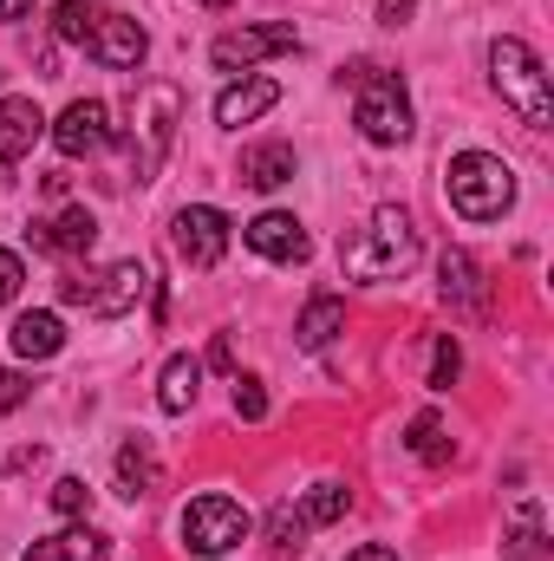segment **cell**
<instances>
[{
	"label": "cell",
	"instance_id": "6da1fadb",
	"mask_svg": "<svg viewBox=\"0 0 554 561\" xmlns=\"http://www.w3.org/2000/svg\"><path fill=\"white\" fill-rule=\"evenodd\" d=\"M339 255H346V275H353V280H399V275H412V262H417L412 209H399V203L372 209L366 236H359V242H346Z\"/></svg>",
	"mask_w": 554,
	"mask_h": 561
},
{
	"label": "cell",
	"instance_id": "7a4b0ae2",
	"mask_svg": "<svg viewBox=\"0 0 554 561\" xmlns=\"http://www.w3.org/2000/svg\"><path fill=\"white\" fill-rule=\"evenodd\" d=\"M489 79H496L503 105H509L529 131H549V125H554L549 66L535 59V46H522V39H496V46H489Z\"/></svg>",
	"mask_w": 554,
	"mask_h": 561
},
{
	"label": "cell",
	"instance_id": "3957f363",
	"mask_svg": "<svg viewBox=\"0 0 554 561\" xmlns=\"http://www.w3.org/2000/svg\"><path fill=\"white\" fill-rule=\"evenodd\" d=\"M443 196H450V209L463 222H496L516 203V170L503 157H489V150H463L443 170Z\"/></svg>",
	"mask_w": 554,
	"mask_h": 561
},
{
	"label": "cell",
	"instance_id": "277c9868",
	"mask_svg": "<svg viewBox=\"0 0 554 561\" xmlns=\"http://www.w3.org/2000/svg\"><path fill=\"white\" fill-rule=\"evenodd\" d=\"M346 79L359 85V105H353L359 138L366 144H405L412 138V99H405V85H399L392 72H379V66H353Z\"/></svg>",
	"mask_w": 554,
	"mask_h": 561
},
{
	"label": "cell",
	"instance_id": "5b68a950",
	"mask_svg": "<svg viewBox=\"0 0 554 561\" xmlns=\"http://www.w3.org/2000/svg\"><path fill=\"white\" fill-rule=\"evenodd\" d=\"M249 529H255V516H249L235 496H196V503L183 510V549H189V556H203V561L242 549V542H249Z\"/></svg>",
	"mask_w": 554,
	"mask_h": 561
},
{
	"label": "cell",
	"instance_id": "8992f818",
	"mask_svg": "<svg viewBox=\"0 0 554 561\" xmlns=\"http://www.w3.org/2000/svg\"><path fill=\"white\" fill-rule=\"evenodd\" d=\"M176 125H183V92L170 79H143L138 85V183H150L176 144Z\"/></svg>",
	"mask_w": 554,
	"mask_h": 561
},
{
	"label": "cell",
	"instance_id": "52a82bcc",
	"mask_svg": "<svg viewBox=\"0 0 554 561\" xmlns=\"http://www.w3.org/2000/svg\"><path fill=\"white\" fill-rule=\"evenodd\" d=\"M143 294H150L143 262H118V268H105V275H66L59 280V300H66V307H85V313H99V320L131 313Z\"/></svg>",
	"mask_w": 554,
	"mask_h": 561
},
{
	"label": "cell",
	"instance_id": "ba28073f",
	"mask_svg": "<svg viewBox=\"0 0 554 561\" xmlns=\"http://www.w3.org/2000/svg\"><path fill=\"white\" fill-rule=\"evenodd\" d=\"M170 242H176V255L189 268H216L229 255V216L209 209V203H189V209L170 216Z\"/></svg>",
	"mask_w": 554,
	"mask_h": 561
},
{
	"label": "cell",
	"instance_id": "9c48e42d",
	"mask_svg": "<svg viewBox=\"0 0 554 561\" xmlns=\"http://www.w3.org/2000/svg\"><path fill=\"white\" fill-rule=\"evenodd\" d=\"M85 53H92L105 72H138L143 53H150V33H143L131 13H99V26H92Z\"/></svg>",
	"mask_w": 554,
	"mask_h": 561
},
{
	"label": "cell",
	"instance_id": "30bf717a",
	"mask_svg": "<svg viewBox=\"0 0 554 561\" xmlns=\"http://www.w3.org/2000/svg\"><path fill=\"white\" fill-rule=\"evenodd\" d=\"M300 46V33L275 20V26H242V33H222L216 46H209V59L222 66V72H242V66H255V59H268V53H293Z\"/></svg>",
	"mask_w": 554,
	"mask_h": 561
},
{
	"label": "cell",
	"instance_id": "8fae6325",
	"mask_svg": "<svg viewBox=\"0 0 554 561\" xmlns=\"http://www.w3.org/2000/svg\"><path fill=\"white\" fill-rule=\"evenodd\" d=\"M53 144H59V157H99L112 144V112L99 99H72L53 125Z\"/></svg>",
	"mask_w": 554,
	"mask_h": 561
},
{
	"label": "cell",
	"instance_id": "7c38bea8",
	"mask_svg": "<svg viewBox=\"0 0 554 561\" xmlns=\"http://www.w3.org/2000/svg\"><path fill=\"white\" fill-rule=\"evenodd\" d=\"M242 236H249V249H255V255H268V262H307V255H313V242H307L300 216H287V209H262Z\"/></svg>",
	"mask_w": 554,
	"mask_h": 561
},
{
	"label": "cell",
	"instance_id": "4fadbf2b",
	"mask_svg": "<svg viewBox=\"0 0 554 561\" xmlns=\"http://www.w3.org/2000/svg\"><path fill=\"white\" fill-rule=\"evenodd\" d=\"M26 236L39 255H85L99 242V222H92V209H59L53 222H33Z\"/></svg>",
	"mask_w": 554,
	"mask_h": 561
},
{
	"label": "cell",
	"instance_id": "5bb4252c",
	"mask_svg": "<svg viewBox=\"0 0 554 561\" xmlns=\"http://www.w3.org/2000/svg\"><path fill=\"white\" fill-rule=\"evenodd\" d=\"M46 131V112L33 99H0V170H13Z\"/></svg>",
	"mask_w": 554,
	"mask_h": 561
},
{
	"label": "cell",
	"instance_id": "9a60e30c",
	"mask_svg": "<svg viewBox=\"0 0 554 561\" xmlns=\"http://www.w3.org/2000/svg\"><path fill=\"white\" fill-rule=\"evenodd\" d=\"M275 105H280L275 79H242V85H229V92L216 99V125H229V131H235V125H255V118H262V112H275Z\"/></svg>",
	"mask_w": 554,
	"mask_h": 561
},
{
	"label": "cell",
	"instance_id": "2e32d148",
	"mask_svg": "<svg viewBox=\"0 0 554 561\" xmlns=\"http://www.w3.org/2000/svg\"><path fill=\"white\" fill-rule=\"evenodd\" d=\"M503 556H509V561H549L542 503H516V510H509V529H503Z\"/></svg>",
	"mask_w": 554,
	"mask_h": 561
},
{
	"label": "cell",
	"instance_id": "e0dca14e",
	"mask_svg": "<svg viewBox=\"0 0 554 561\" xmlns=\"http://www.w3.org/2000/svg\"><path fill=\"white\" fill-rule=\"evenodd\" d=\"M7 340H13V353H20V359H53V353L66 346V327H59V313H46V307H39V313H20Z\"/></svg>",
	"mask_w": 554,
	"mask_h": 561
},
{
	"label": "cell",
	"instance_id": "ac0fdd59",
	"mask_svg": "<svg viewBox=\"0 0 554 561\" xmlns=\"http://www.w3.org/2000/svg\"><path fill=\"white\" fill-rule=\"evenodd\" d=\"M293 170H300V157H293L287 144H255V150H242V183H249V190H280V183H293Z\"/></svg>",
	"mask_w": 554,
	"mask_h": 561
},
{
	"label": "cell",
	"instance_id": "d6986e66",
	"mask_svg": "<svg viewBox=\"0 0 554 561\" xmlns=\"http://www.w3.org/2000/svg\"><path fill=\"white\" fill-rule=\"evenodd\" d=\"M105 556H112V542L99 529H59V536L33 542L20 561H105Z\"/></svg>",
	"mask_w": 554,
	"mask_h": 561
},
{
	"label": "cell",
	"instance_id": "ffe728a7",
	"mask_svg": "<svg viewBox=\"0 0 554 561\" xmlns=\"http://www.w3.org/2000/svg\"><path fill=\"white\" fill-rule=\"evenodd\" d=\"M443 300L463 307V313H483V268L470 249H450L443 255Z\"/></svg>",
	"mask_w": 554,
	"mask_h": 561
},
{
	"label": "cell",
	"instance_id": "44dd1931",
	"mask_svg": "<svg viewBox=\"0 0 554 561\" xmlns=\"http://www.w3.org/2000/svg\"><path fill=\"white\" fill-rule=\"evenodd\" d=\"M333 333H346V300H333V294H320V300H307V313H300V327H293V340L307 346V353H320Z\"/></svg>",
	"mask_w": 554,
	"mask_h": 561
},
{
	"label": "cell",
	"instance_id": "7402d4cb",
	"mask_svg": "<svg viewBox=\"0 0 554 561\" xmlns=\"http://www.w3.org/2000/svg\"><path fill=\"white\" fill-rule=\"evenodd\" d=\"M196 379H203V359H189V353H176V359L163 366V386H157V405H163V412H189V405H196Z\"/></svg>",
	"mask_w": 554,
	"mask_h": 561
},
{
	"label": "cell",
	"instance_id": "603a6c76",
	"mask_svg": "<svg viewBox=\"0 0 554 561\" xmlns=\"http://www.w3.org/2000/svg\"><path fill=\"white\" fill-rule=\"evenodd\" d=\"M118 483H125V496L157 490V457H150V444H143V437H131V444L118 450Z\"/></svg>",
	"mask_w": 554,
	"mask_h": 561
},
{
	"label": "cell",
	"instance_id": "cb8c5ba5",
	"mask_svg": "<svg viewBox=\"0 0 554 561\" xmlns=\"http://www.w3.org/2000/svg\"><path fill=\"white\" fill-rule=\"evenodd\" d=\"M53 26H59V39L85 46L92 26H99V7H92V0H59V7H53Z\"/></svg>",
	"mask_w": 554,
	"mask_h": 561
},
{
	"label": "cell",
	"instance_id": "d4e9b609",
	"mask_svg": "<svg viewBox=\"0 0 554 561\" xmlns=\"http://www.w3.org/2000/svg\"><path fill=\"white\" fill-rule=\"evenodd\" d=\"M268 542H275L280 556H300V549H307V516H300L293 503H275V516H268Z\"/></svg>",
	"mask_w": 554,
	"mask_h": 561
},
{
	"label": "cell",
	"instance_id": "484cf974",
	"mask_svg": "<svg viewBox=\"0 0 554 561\" xmlns=\"http://www.w3.org/2000/svg\"><path fill=\"white\" fill-rule=\"evenodd\" d=\"M346 510H353V490H339V483H320V490L307 496V510H300V516H307V523H339Z\"/></svg>",
	"mask_w": 554,
	"mask_h": 561
},
{
	"label": "cell",
	"instance_id": "4316f807",
	"mask_svg": "<svg viewBox=\"0 0 554 561\" xmlns=\"http://www.w3.org/2000/svg\"><path fill=\"white\" fill-rule=\"evenodd\" d=\"M405 444H412L424 463H443V457H450V437H443V424L430 419V412H424V419H412V437H405Z\"/></svg>",
	"mask_w": 554,
	"mask_h": 561
},
{
	"label": "cell",
	"instance_id": "83f0119b",
	"mask_svg": "<svg viewBox=\"0 0 554 561\" xmlns=\"http://www.w3.org/2000/svg\"><path fill=\"white\" fill-rule=\"evenodd\" d=\"M53 510H59V516H72V523H79V516H85V510H92V490H85V483H79V477H59V483H53Z\"/></svg>",
	"mask_w": 554,
	"mask_h": 561
},
{
	"label": "cell",
	"instance_id": "f1b7e54d",
	"mask_svg": "<svg viewBox=\"0 0 554 561\" xmlns=\"http://www.w3.org/2000/svg\"><path fill=\"white\" fill-rule=\"evenodd\" d=\"M457 366H463V353H457V340L443 333V340H437V353H430V386H437V392H450Z\"/></svg>",
	"mask_w": 554,
	"mask_h": 561
},
{
	"label": "cell",
	"instance_id": "f546056e",
	"mask_svg": "<svg viewBox=\"0 0 554 561\" xmlns=\"http://www.w3.org/2000/svg\"><path fill=\"white\" fill-rule=\"evenodd\" d=\"M235 419H249V424L268 419V392H262V379H235Z\"/></svg>",
	"mask_w": 554,
	"mask_h": 561
},
{
	"label": "cell",
	"instance_id": "4dcf8cb0",
	"mask_svg": "<svg viewBox=\"0 0 554 561\" xmlns=\"http://www.w3.org/2000/svg\"><path fill=\"white\" fill-rule=\"evenodd\" d=\"M20 280H26V268H20V255L13 249H0V307L20 294Z\"/></svg>",
	"mask_w": 554,
	"mask_h": 561
},
{
	"label": "cell",
	"instance_id": "1f68e13d",
	"mask_svg": "<svg viewBox=\"0 0 554 561\" xmlns=\"http://www.w3.org/2000/svg\"><path fill=\"white\" fill-rule=\"evenodd\" d=\"M26 392H33V379H26V373H0V412L26 405Z\"/></svg>",
	"mask_w": 554,
	"mask_h": 561
},
{
	"label": "cell",
	"instance_id": "d6a6232c",
	"mask_svg": "<svg viewBox=\"0 0 554 561\" xmlns=\"http://www.w3.org/2000/svg\"><path fill=\"white\" fill-rule=\"evenodd\" d=\"M379 20H385V26H405V20H412V0H379Z\"/></svg>",
	"mask_w": 554,
	"mask_h": 561
},
{
	"label": "cell",
	"instance_id": "836d02e7",
	"mask_svg": "<svg viewBox=\"0 0 554 561\" xmlns=\"http://www.w3.org/2000/svg\"><path fill=\"white\" fill-rule=\"evenodd\" d=\"M346 561H399V556H392V549H379V542H366V549H353Z\"/></svg>",
	"mask_w": 554,
	"mask_h": 561
},
{
	"label": "cell",
	"instance_id": "e575fe53",
	"mask_svg": "<svg viewBox=\"0 0 554 561\" xmlns=\"http://www.w3.org/2000/svg\"><path fill=\"white\" fill-rule=\"evenodd\" d=\"M26 7L33 0H0V20H26Z\"/></svg>",
	"mask_w": 554,
	"mask_h": 561
},
{
	"label": "cell",
	"instance_id": "d590c367",
	"mask_svg": "<svg viewBox=\"0 0 554 561\" xmlns=\"http://www.w3.org/2000/svg\"><path fill=\"white\" fill-rule=\"evenodd\" d=\"M203 7H229V0H203Z\"/></svg>",
	"mask_w": 554,
	"mask_h": 561
}]
</instances>
